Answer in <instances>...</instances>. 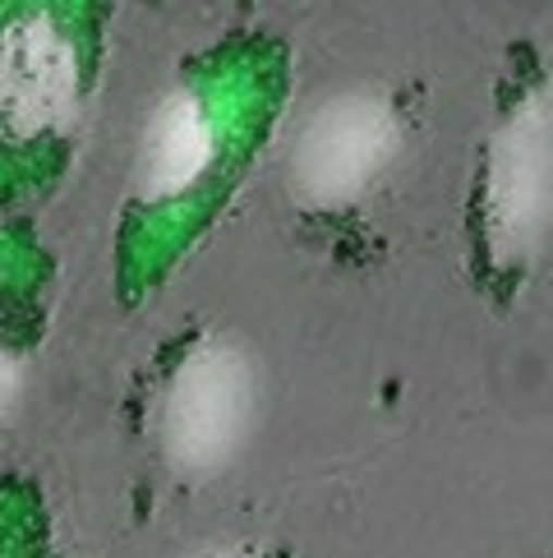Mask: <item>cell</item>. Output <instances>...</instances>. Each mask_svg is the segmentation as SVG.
<instances>
[{
	"mask_svg": "<svg viewBox=\"0 0 553 558\" xmlns=\"http://www.w3.org/2000/svg\"><path fill=\"white\" fill-rule=\"evenodd\" d=\"M259 411V374L235 342H199L162 388V448L171 466L212 475L241 457Z\"/></svg>",
	"mask_w": 553,
	"mask_h": 558,
	"instance_id": "obj_1",
	"label": "cell"
},
{
	"mask_svg": "<svg viewBox=\"0 0 553 558\" xmlns=\"http://www.w3.org/2000/svg\"><path fill=\"white\" fill-rule=\"evenodd\" d=\"M402 153V121L383 93L351 88L319 102L291 144V190L309 208H346Z\"/></svg>",
	"mask_w": 553,
	"mask_h": 558,
	"instance_id": "obj_2",
	"label": "cell"
},
{
	"mask_svg": "<svg viewBox=\"0 0 553 558\" xmlns=\"http://www.w3.org/2000/svg\"><path fill=\"white\" fill-rule=\"evenodd\" d=\"M489 241L493 254L526 258L553 227V102L530 93L507 111L489 148Z\"/></svg>",
	"mask_w": 553,
	"mask_h": 558,
	"instance_id": "obj_3",
	"label": "cell"
},
{
	"mask_svg": "<svg viewBox=\"0 0 553 558\" xmlns=\"http://www.w3.org/2000/svg\"><path fill=\"white\" fill-rule=\"evenodd\" d=\"M78 97V51L47 10L0 28V130L37 138L61 130Z\"/></svg>",
	"mask_w": 553,
	"mask_h": 558,
	"instance_id": "obj_4",
	"label": "cell"
},
{
	"mask_svg": "<svg viewBox=\"0 0 553 558\" xmlns=\"http://www.w3.org/2000/svg\"><path fill=\"white\" fill-rule=\"evenodd\" d=\"M217 162V125L199 93H171L148 116L134 153V190L144 204H171L189 194Z\"/></svg>",
	"mask_w": 553,
	"mask_h": 558,
	"instance_id": "obj_5",
	"label": "cell"
},
{
	"mask_svg": "<svg viewBox=\"0 0 553 558\" xmlns=\"http://www.w3.org/2000/svg\"><path fill=\"white\" fill-rule=\"evenodd\" d=\"M14 392H19V365L10 351H0V411L14 402Z\"/></svg>",
	"mask_w": 553,
	"mask_h": 558,
	"instance_id": "obj_6",
	"label": "cell"
}]
</instances>
